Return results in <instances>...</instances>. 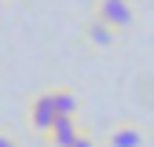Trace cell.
Instances as JSON below:
<instances>
[{
    "label": "cell",
    "instance_id": "6da1fadb",
    "mask_svg": "<svg viewBox=\"0 0 154 147\" xmlns=\"http://www.w3.org/2000/svg\"><path fill=\"white\" fill-rule=\"evenodd\" d=\"M55 118H59V110H55V99H51V88L37 92V96L29 99V125L37 129V133H48V129L55 125Z\"/></svg>",
    "mask_w": 154,
    "mask_h": 147
},
{
    "label": "cell",
    "instance_id": "7a4b0ae2",
    "mask_svg": "<svg viewBox=\"0 0 154 147\" xmlns=\"http://www.w3.org/2000/svg\"><path fill=\"white\" fill-rule=\"evenodd\" d=\"M95 15H99L103 22H110L114 30H128L136 22V11H132L128 0H99V4H95Z\"/></svg>",
    "mask_w": 154,
    "mask_h": 147
},
{
    "label": "cell",
    "instance_id": "3957f363",
    "mask_svg": "<svg viewBox=\"0 0 154 147\" xmlns=\"http://www.w3.org/2000/svg\"><path fill=\"white\" fill-rule=\"evenodd\" d=\"M44 136H48L51 147H73L77 136H81V125H77V118H70V114H59V118H55V125L48 129Z\"/></svg>",
    "mask_w": 154,
    "mask_h": 147
},
{
    "label": "cell",
    "instance_id": "277c9868",
    "mask_svg": "<svg viewBox=\"0 0 154 147\" xmlns=\"http://www.w3.org/2000/svg\"><path fill=\"white\" fill-rule=\"evenodd\" d=\"M85 37H88V44H92V48H110L114 41H118V30L95 15L92 22H88V30H85Z\"/></svg>",
    "mask_w": 154,
    "mask_h": 147
},
{
    "label": "cell",
    "instance_id": "5b68a950",
    "mask_svg": "<svg viewBox=\"0 0 154 147\" xmlns=\"http://www.w3.org/2000/svg\"><path fill=\"white\" fill-rule=\"evenodd\" d=\"M106 147H143V133L136 125H121L106 136Z\"/></svg>",
    "mask_w": 154,
    "mask_h": 147
},
{
    "label": "cell",
    "instance_id": "8992f818",
    "mask_svg": "<svg viewBox=\"0 0 154 147\" xmlns=\"http://www.w3.org/2000/svg\"><path fill=\"white\" fill-rule=\"evenodd\" d=\"M51 99H55V110L59 114H70V118H77V92L73 88H51Z\"/></svg>",
    "mask_w": 154,
    "mask_h": 147
},
{
    "label": "cell",
    "instance_id": "52a82bcc",
    "mask_svg": "<svg viewBox=\"0 0 154 147\" xmlns=\"http://www.w3.org/2000/svg\"><path fill=\"white\" fill-rule=\"evenodd\" d=\"M0 147H18V140H15L11 133H0Z\"/></svg>",
    "mask_w": 154,
    "mask_h": 147
},
{
    "label": "cell",
    "instance_id": "ba28073f",
    "mask_svg": "<svg viewBox=\"0 0 154 147\" xmlns=\"http://www.w3.org/2000/svg\"><path fill=\"white\" fill-rule=\"evenodd\" d=\"M73 147H95V140H92L88 133H81V136H77V143H73Z\"/></svg>",
    "mask_w": 154,
    "mask_h": 147
}]
</instances>
